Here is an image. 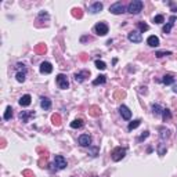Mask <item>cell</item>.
Segmentation results:
<instances>
[{
  "label": "cell",
  "instance_id": "obj_8",
  "mask_svg": "<svg viewBox=\"0 0 177 177\" xmlns=\"http://www.w3.org/2000/svg\"><path fill=\"white\" fill-rule=\"evenodd\" d=\"M127 39L130 41H133V43H140V41L143 40V38H141V33H140L138 30H132V32L127 35Z\"/></svg>",
  "mask_w": 177,
  "mask_h": 177
},
{
  "label": "cell",
  "instance_id": "obj_19",
  "mask_svg": "<svg viewBox=\"0 0 177 177\" xmlns=\"http://www.w3.org/2000/svg\"><path fill=\"white\" fill-rule=\"evenodd\" d=\"M107 80V76L105 75H100L96 80H93V86H98V84H104Z\"/></svg>",
  "mask_w": 177,
  "mask_h": 177
},
{
  "label": "cell",
  "instance_id": "obj_31",
  "mask_svg": "<svg viewBox=\"0 0 177 177\" xmlns=\"http://www.w3.org/2000/svg\"><path fill=\"white\" fill-rule=\"evenodd\" d=\"M94 65H96V68H98V69H101V71H104V69L107 68V64L104 62V61H100V60H97L94 62Z\"/></svg>",
  "mask_w": 177,
  "mask_h": 177
},
{
  "label": "cell",
  "instance_id": "obj_7",
  "mask_svg": "<svg viewBox=\"0 0 177 177\" xmlns=\"http://www.w3.org/2000/svg\"><path fill=\"white\" fill-rule=\"evenodd\" d=\"M40 72L43 75H49V73L53 72V65L50 64L49 61H43L40 64Z\"/></svg>",
  "mask_w": 177,
  "mask_h": 177
},
{
  "label": "cell",
  "instance_id": "obj_3",
  "mask_svg": "<svg viewBox=\"0 0 177 177\" xmlns=\"http://www.w3.org/2000/svg\"><path fill=\"white\" fill-rule=\"evenodd\" d=\"M57 84H58V87H60V89H62V90H67V89L69 87V82H68V78H67V75H64V73L57 75Z\"/></svg>",
  "mask_w": 177,
  "mask_h": 177
},
{
  "label": "cell",
  "instance_id": "obj_1",
  "mask_svg": "<svg viewBox=\"0 0 177 177\" xmlns=\"http://www.w3.org/2000/svg\"><path fill=\"white\" fill-rule=\"evenodd\" d=\"M143 6H144V3L141 0H133L132 3L127 6V11L130 14H138L143 10Z\"/></svg>",
  "mask_w": 177,
  "mask_h": 177
},
{
  "label": "cell",
  "instance_id": "obj_24",
  "mask_svg": "<svg viewBox=\"0 0 177 177\" xmlns=\"http://www.w3.org/2000/svg\"><path fill=\"white\" fill-rule=\"evenodd\" d=\"M163 111V108L159 104H152V112H154V115H161Z\"/></svg>",
  "mask_w": 177,
  "mask_h": 177
},
{
  "label": "cell",
  "instance_id": "obj_28",
  "mask_svg": "<svg viewBox=\"0 0 177 177\" xmlns=\"http://www.w3.org/2000/svg\"><path fill=\"white\" fill-rule=\"evenodd\" d=\"M162 82L165 83V84H172V83L174 82V78L172 75H165L163 76V79H162Z\"/></svg>",
  "mask_w": 177,
  "mask_h": 177
},
{
  "label": "cell",
  "instance_id": "obj_22",
  "mask_svg": "<svg viewBox=\"0 0 177 177\" xmlns=\"http://www.w3.org/2000/svg\"><path fill=\"white\" fill-rule=\"evenodd\" d=\"M140 123H141V121H140V119H136V121H133V122H130V123H129L127 129L130 130V132H132V130H134V129L138 127Z\"/></svg>",
  "mask_w": 177,
  "mask_h": 177
},
{
  "label": "cell",
  "instance_id": "obj_10",
  "mask_svg": "<svg viewBox=\"0 0 177 177\" xmlns=\"http://www.w3.org/2000/svg\"><path fill=\"white\" fill-rule=\"evenodd\" d=\"M89 76H90V72L84 69V71H80L78 73H75V80L78 83H83L86 80V78H89Z\"/></svg>",
  "mask_w": 177,
  "mask_h": 177
},
{
  "label": "cell",
  "instance_id": "obj_29",
  "mask_svg": "<svg viewBox=\"0 0 177 177\" xmlns=\"http://www.w3.org/2000/svg\"><path fill=\"white\" fill-rule=\"evenodd\" d=\"M46 50H47V49H46L44 44H38L36 47H35V51H36L38 54H44Z\"/></svg>",
  "mask_w": 177,
  "mask_h": 177
},
{
  "label": "cell",
  "instance_id": "obj_14",
  "mask_svg": "<svg viewBox=\"0 0 177 177\" xmlns=\"http://www.w3.org/2000/svg\"><path fill=\"white\" fill-rule=\"evenodd\" d=\"M102 3H100V1H96V3H93L90 6V13L91 14H97V13H100L102 10Z\"/></svg>",
  "mask_w": 177,
  "mask_h": 177
},
{
  "label": "cell",
  "instance_id": "obj_32",
  "mask_svg": "<svg viewBox=\"0 0 177 177\" xmlns=\"http://www.w3.org/2000/svg\"><path fill=\"white\" fill-rule=\"evenodd\" d=\"M158 154L161 155V156H163V155L166 154V147H165V144L161 141V144L158 145Z\"/></svg>",
  "mask_w": 177,
  "mask_h": 177
},
{
  "label": "cell",
  "instance_id": "obj_15",
  "mask_svg": "<svg viewBox=\"0 0 177 177\" xmlns=\"http://www.w3.org/2000/svg\"><path fill=\"white\" fill-rule=\"evenodd\" d=\"M30 102H32V97L29 94H25L19 98V105L21 107H28V105H30Z\"/></svg>",
  "mask_w": 177,
  "mask_h": 177
},
{
  "label": "cell",
  "instance_id": "obj_12",
  "mask_svg": "<svg viewBox=\"0 0 177 177\" xmlns=\"http://www.w3.org/2000/svg\"><path fill=\"white\" fill-rule=\"evenodd\" d=\"M174 21H176V15H172V17L169 18V22L163 27V33L165 35L170 33V30H172V28H173V25H174Z\"/></svg>",
  "mask_w": 177,
  "mask_h": 177
},
{
  "label": "cell",
  "instance_id": "obj_39",
  "mask_svg": "<svg viewBox=\"0 0 177 177\" xmlns=\"http://www.w3.org/2000/svg\"><path fill=\"white\" fill-rule=\"evenodd\" d=\"M173 91H174V93H177V84H176V86H173Z\"/></svg>",
  "mask_w": 177,
  "mask_h": 177
},
{
  "label": "cell",
  "instance_id": "obj_27",
  "mask_svg": "<svg viewBox=\"0 0 177 177\" xmlns=\"http://www.w3.org/2000/svg\"><path fill=\"white\" fill-rule=\"evenodd\" d=\"M11 116H13V108L8 105L7 108H6V112H4V119L8 121V119H11Z\"/></svg>",
  "mask_w": 177,
  "mask_h": 177
},
{
  "label": "cell",
  "instance_id": "obj_33",
  "mask_svg": "<svg viewBox=\"0 0 177 177\" xmlns=\"http://www.w3.org/2000/svg\"><path fill=\"white\" fill-rule=\"evenodd\" d=\"M137 27H138V29L141 30V32H145V30L150 29V27H148L145 22H138V24H137Z\"/></svg>",
  "mask_w": 177,
  "mask_h": 177
},
{
  "label": "cell",
  "instance_id": "obj_2",
  "mask_svg": "<svg viewBox=\"0 0 177 177\" xmlns=\"http://www.w3.org/2000/svg\"><path fill=\"white\" fill-rule=\"evenodd\" d=\"M126 156V148H122V147H116L115 150L112 151V159L115 162H119L122 159Z\"/></svg>",
  "mask_w": 177,
  "mask_h": 177
},
{
  "label": "cell",
  "instance_id": "obj_34",
  "mask_svg": "<svg viewBox=\"0 0 177 177\" xmlns=\"http://www.w3.org/2000/svg\"><path fill=\"white\" fill-rule=\"evenodd\" d=\"M170 54H172V51H156V53H155V56L158 57V58H161V57L170 56Z\"/></svg>",
  "mask_w": 177,
  "mask_h": 177
},
{
  "label": "cell",
  "instance_id": "obj_38",
  "mask_svg": "<svg viewBox=\"0 0 177 177\" xmlns=\"http://www.w3.org/2000/svg\"><path fill=\"white\" fill-rule=\"evenodd\" d=\"M22 174H24L25 177H35V174L32 173L30 170H24V172H22Z\"/></svg>",
  "mask_w": 177,
  "mask_h": 177
},
{
  "label": "cell",
  "instance_id": "obj_6",
  "mask_svg": "<svg viewBox=\"0 0 177 177\" xmlns=\"http://www.w3.org/2000/svg\"><path fill=\"white\" fill-rule=\"evenodd\" d=\"M109 13H112L115 15H119L122 13H124V6L121 3V1H116V3H113L111 7H109Z\"/></svg>",
  "mask_w": 177,
  "mask_h": 177
},
{
  "label": "cell",
  "instance_id": "obj_9",
  "mask_svg": "<svg viewBox=\"0 0 177 177\" xmlns=\"http://www.w3.org/2000/svg\"><path fill=\"white\" fill-rule=\"evenodd\" d=\"M78 143H79L82 147H90L91 137L89 136V134H82V136H79V138H78Z\"/></svg>",
  "mask_w": 177,
  "mask_h": 177
},
{
  "label": "cell",
  "instance_id": "obj_23",
  "mask_svg": "<svg viewBox=\"0 0 177 177\" xmlns=\"http://www.w3.org/2000/svg\"><path fill=\"white\" fill-rule=\"evenodd\" d=\"M51 122H53L54 126H57V127H58V126L61 124V116L58 115V113H54L53 116H51Z\"/></svg>",
  "mask_w": 177,
  "mask_h": 177
},
{
  "label": "cell",
  "instance_id": "obj_37",
  "mask_svg": "<svg viewBox=\"0 0 177 177\" xmlns=\"http://www.w3.org/2000/svg\"><path fill=\"white\" fill-rule=\"evenodd\" d=\"M148 136H150V132H144L143 134H141V136L138 137V141H143V140H145Z\"/></svg>",
  "mask_w": 177,
  "mask_h": 177
},
{
  "label": "cell",
  "instance_id": "obj_26",
  "mask_svg": "<svg viewBox=\"0 0 177 177\" xmlns=\"http://www.w3.org/2000/svg\"><path fill=\"white\" fill-rule=\"evenodd\" d=\"M72 15L75 17V18H82L83 17V11H82V8H73L72 10Z\"/></svg>",
  "mask_w": 177,
  "mask_h": 177
},
{
  "label": "cell",
  "instance_id": "obj_16",
  "mask_svg": "<svg viewBox=\"0 0 177 177\" xmlns=\"http://www.w3.org/2000/svg\"><path fill=\"white\" fill-rule=\"evenodd\" d=\"M40 107L44 109V111H49V109L51 108V101H50V98L41 97L40 98Z\"/></svg>",
  "mask_w": 177,
  "mask_h": 177
},
{
  "label": "cell",
  "instance_id": "obj_11",
  "mask_svg": "<svg viewBox=\"0 0 177 177\" xmlns=\"http://www.w3.org/2000/svg\"><path fill=\"white\" fill-rule=\"evenodd\" d=\"M119 112H121L122 118H123L124 121H129L130 118H132V111L127 108L126 105H121L119 107Z\"/></svg>",
  "mask_w": 177,
  "mask_h": 177
},
{
  "label": "cell",
  "instance_id": "obj_25",
  "mask_svg": "<svg viewBox=\"0 0 177 177\" xmlns=\"http://www.w3.org/2000/svg\"><path fill=\"white\" fill-rule=\"evenodd\" d=\"M25 76H27V72H17V75H15V78H17V80H18L19 83H24L25 82Z\"/></svg>",
  "mask_w": 177,
  "mask_h": 177
},
{
  "label": "cell",
  "instance_id": "obj_35",
  "mask_svg": "<svg viewBox=\"0 0 177 177\" xmlns=\"http://www.w3.org/2000/svg\"><path fill=\"white\" fill-rule=\"evenodd\" d=\"M163 21H165L163 15H155V17H154V22L155 24H162Z\"/></svg>",
  "mask_w": 177,
  "mask_h": 177
},
{
  "label": "cell",
  "instance_id": "obj_21",
  "mask_svg": "<svg viewBox=\"0 0 177 177\" xmlns=\"http://www.w3.org/2000/svg\"><path fill=\"white\" fill-rule=\"evenodd\" d=\"M83 124H84L83 123V119H75V121L71 123V127L72 129H80Z\"/></svg>",
  "mask_w": 177,
  "mask_h": 177
},
{
  "label": "cell",
  "instance_id": "obj_20",
  "mask_svg": "<svg viewBox=\"0 0 177 177\" xmlns=\"http://www.w3.org/2000/svg\"><path fill=\"white\" fill-rule=\"evenodd\" d=\"M159 132H161V140H166L167 137L170 136V132H169V129H166V127H161L159 129Z\"/></svg>",
  "mask_w": 177,
  "mask_h": 177
},
{
  "label": "cell",
  "instance_id": "obj_18",
  "mask_svg": "<svg viewBox=\"0 0 177 177\" xmlns=\"http://www.w3.org/2000/svg\"><path fill=\"white\" fill-rule=\"evenodd\" d=\"M89 113H90L91 116H100V113H101V109L98 108L97 105H93V107H90V109H89Z\"/></svg>",
  "mask_w": 177,
  "mask_h": 177
},
{
  "label": "cell",
  "instance_id": "obj_5",
  "mask_svg": "<svg viewBox=\"0 0 177 177\" xmlns=\"http://www.w3.org/2000/svg\"><path fill=\"white\" fill-rule=\"evenodd\" d=\"M94 30L98 36H105L108 33V25L105 22H98L94 27Z\"/></svg>",
  "mask_w": 177,
  "mask_h": 177
},
{
  "label": "cell",
  "instance_id": "obj_17",
  "mask_svg": "<svg viewBox=\"0 0 177 177\" xmlns=\"http://www.w3.org/2000/svg\"><path fill=\"white\" fill-rule=\"evenodd\" d=\"M147 44L151 46V47H158L159 46V39L156 36H150L147 39Z\"/></svg>",
  "mask_w": 177,
  "mask_h": 177
},
{
  "label": "cell",
  "instance_id": "obj_4",
  "mask_svg": "<svg viewBox=\"0 0 177 177\" xmlns=\"http://www.w3.org/2000/svg\"><path fill=\"white\" fill-rule=\"evenodd\" d=\"M54 166H56L57 170H62L67 167V161L62 155H56V158H54Z\"/></svg>",
  "mask_w": 177,
  "mask_h": 177
},
{
  "label": "cell",
  "instance_id": "obj_30",
  "mask_svg": "<svg viewBox=\"0 0 177 177\" xmlns=\"http://www.w3.org/2000/svg\"><path fill=\"white\" fill-rule=\"evenodd\" d=\"M162 116H163V121H169V119H172V113H170V111L169 109H163L162 111Z\"/></svg>",
  "mask_w": 177,
  "mask_h": 177
},
{
  "label": "cell",
  "instance_id": "obj_13",
  "mask_svg": "<svg viewBox=\"0 0 177 177\" xmlns=\"http://www.w3.org/2000/svg\"><path fill=\"white\" fill-rule=\"evenodd\" d=\"M35 116V112H27V111H21L19 112V121L27 123L29 121V118H33Z\"/></svg>",
  "mask_w": 177,
  "mask_h": 177
},
{
  "label": "cell",
  "instance_id": "obj_36",
  "mask_svg": "<svg viewBox=\"0 0 177 177\" xmlns=\"http://www.w3.org/2000/svg\"><path fill=\"white\" fill-rule=\"evenodd\" d=\"M15 69H17V72H27V68H25V65H24V64H19V62H18V64H17V67H15Z\"/></svg>",
  "mask_w": 177,
  "mask_h": 177
}]
</instances>
